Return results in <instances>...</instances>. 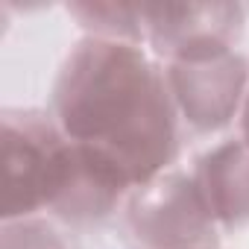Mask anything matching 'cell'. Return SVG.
Wrapping results in <instances>:
<instances>
[{"label":"cell","mask_w":249,"mask_h":249,"mask_svg":"<svg viewBox=\"0 0 249 249\" xmlns=\"http://www.w3.org/2000/svg\"><path fill=\"white\" fill-rule=\"evenodd\" d=\"M50 114L73 144L106 159L132 188L176 167L182 120L167 71L138 44L76 41L53 82Z\"/></svg>","instance_id":"obj_1"},{"label":"cell","mask_w":249,"mask_h":249,"mask_svg":"<svg viewBox=\"0 0 249 249\" xmlns=\"http://www.w3.org/2000/svg\"><path fill=\"white\" fill-rule=\"evenodd\" d=\"M3 223H100L135 191L106 159L73 144L50 111L3 108Z\"/></svg>","instance_id":"obj_2"},{"label":"cell","mask_w":249,"mask_h":249,"mask_svg":"<svg viewBox=\"0 0 249 249\" xmlns=\"http://www.w3.org/2000/svg\"><path fill=\"white\" fill-rule=\"evenodd\" d=\"M126 229L141 249H214L220 226L191 170L170 167L123 202Z\"/></svg>","instance_id":"obj_3"},{"label":"cell","mask_w":249,"mask_h":249,"mask_svg":"<svg viewBox=\"0 0 249 249\" xmlns=\"http://www.w3.org/2000/svg\"><path fill=\"white\" fill-rule=\"evenodd\" d=\"M144 44L167 65L231 53L243 36L240 3H138Z\"/></svg>","instance_id":"obj_4"},{"label":"cell","mask_w":249,"mask_h":249,"mask_svg":"<svg viewBox=\"0 0 249 249\" xmlns=\"http://www.w3.org/2000/svg\"><path fill=\"white\" fill-rule=\"evenodd\" d=\"M167 82L182 126L194 135H214L240 120L249 94V59L237 50L167 65Z\"/></svg>","instance_id":"obj_5"},{"label":"cell","mask_w":249,"mask_h":249,"mask_svg":"<svg viewBox=\"0 0 249 249\" xmlns=\"http://www.w3.org/2000/svg\"><path fill=\"white\" fill-rule=\"evenodd\" d=\"M191 173L220 231L249 223V144L243 138H229L202 153Z\"/></svg>","instance_id":"obj_6"},{"label":"cell","mask_w":249,"mask_h":249,"mask_svg":"<svg viewBox=\"0 0 249 249\" xmlns=\"http://www.w3.org/2000/svg\"><path fill=\"white\" fill-rule=\"evenodd\" d=\"M68 15L76 18V24L91 38L126 41L144 47L138 3H71Z\"/></svg>","instance_id":"obj_7"},{"label":"cell","mask_w":249,"mask_h":249,"mask_svg":"<svg viewBox=\"0 0 249 249\" xmlns=\"http://www.w3.org/2000/svg\"><path fill=\"white\" fill-rule=\"evenodd\" d=\"M3 249H71L68 237L44 217L3 223Z\"/></svg>","instance_id":"obj_8"},{"label":"cell","mask_w":249,"mask_h":249,"mask_svg":"<svg viewBox=\"0 0 249 249\" xmlns=\"http://www.w3.org/2000/svg\"><path fill=\"white\" fill-rule=\"evenodd\" d=\"M240 138L249 144V94H246V103H243V111H240Z\"/></svg>","instance_id":"obj_9"},{"label":"cell","mask_w":249,"mask_h":249,"mask_svg":"<svg viewBox=\"0 0 249 249\" xmlns=\"http://www.w3.org/2000/svg\"><path fill=\"white\" fill-rule=\"evenodd\" d=\"M214 249H217V246H214Z\"/></svg>","instance_id":"obj_10"}]
</instances>
